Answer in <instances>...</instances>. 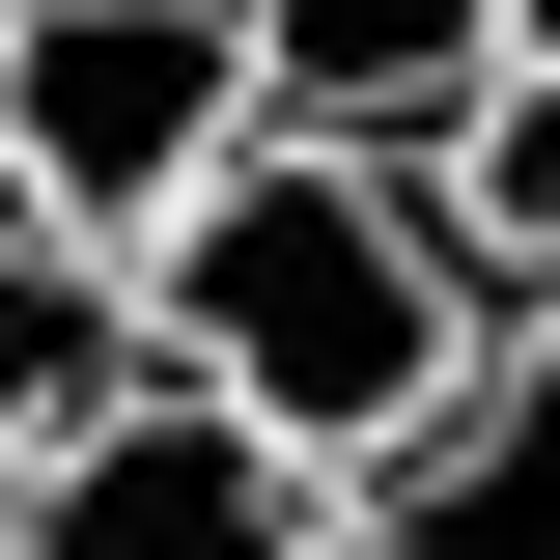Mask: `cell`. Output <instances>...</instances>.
<instances>
[{
	"label": "cell",
	"mask_w": 560,
	"mask_h": 560,
	"mask_svg": "<svg viewBox=\"0 0 560 560\" xmlns=\"http://www.w3.org/2000/svg\"><path fill=\"white\" fill-rule=\"evenodd\" d=\"M477 337H504V280L448 253V197L420 168H337V140H224L197 197L140 224V364L224 393L280 477H337V504L477 393Z\"/></svg>",
	"instance_id": "obj_1"
},
{
	"label": "cell",
	"mask_w": 560,
	"mask_h": 560,
	"mask_svg": "<svg viewBox=\"0 0 560 560\" xmlns=\"http://www.w3.org/2000/svg\"><path fill=\"white\" fill-rule=\"evenodd\" d=\"M224 140H253V28L224 0H0V197L84 224L140 280V224L197 197Z\"/></svg>",
	"instance_id": "obj_2"
},
{
	"label": "cell",
	"mask_w": 560,
	"mask_h": 560,
	"mask_svg": "<svg viewBox=\"0 0 560 560\" xmlns=\"http://www.w3.org/2000/svg\"><path fill=\"white\" fill-rule=\"evenodd\" d=\"M0 560H337V477H280L224 393H168V364H140L84 448H28V477H0Z\"/></svg>",
	"instance_id": "obj_3"
},
{
	"label": "cell",
	"mask_w": 560,
	"mask_h": 560,
	"mask_svg": "<svg viewBox=\"0 0 560 560\" xmlns=\"http://www.w3.org/2000/svg\"><path fill=\"white\" fill-rule=\"evenodd\" d=\"M253 28V140H337V168H448V113L504 84V0H224Z\"/></svg>",
	"instance_id": "obj_4"
},
{
	"label": "cell",
	"mask_w": 560,
	"mask_h": 560,
	"mask_svg": "<svg viewBox=\"0 0 560 560\" xmlns=\"http://www.w3.org/2000/svg\"><path fill=\"white\" fill-rule=\"evenodd\" d=\"M337 560H560V308H504L477 393L337 504Z\"/></svg>",
	"instance_id": "obj_5"
},
{
	"label": "cell",
	"mask_w": 560,
	"mask_h": 560,
	"mask_svg": "<svg viewBox=\"0 0 560 560\" xmlns=\"http://www.w3.org/2000/svg\"><path fill=\"white\" fill-rule=\"evenodd\" d=\"M113 393H140V280L84 253V224L0 197V477H28V448H84Z\"/></svg>",
	"instance_id": "obj_6"
},
{
	"label": "cell",
	"mask_w": 560,
	"mask_h": 560,
	"mask_svg": "<svg viewBox=\"0 0 560 560\" xmlns=\"http://www.w3.org/2000/svg\"><path fill=\"white\" fill-rule=\"evenodd\" d=\"M420 197H448V253H477L504 308H560V57H504L477 113H448V168H420Z\"/></svg>",
	"instance_id": "obj_7"
},
{
	"label": "cell",
	"mask_w": 560,
	"mask_h": 560,
	"mask_svg": "<svg viewBox=\"0 0 560 560\" xmlns=\"http://www.w3.org/2000/svg\"><path fill=\"white\" fill-rule=\"evenodd\" d=\"M504 57H560V0H504Z\"/></svg>",
	"instance_id": "obj_8"
}]
</instances>
